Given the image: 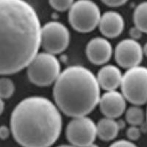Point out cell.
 Segmentation results:
<instances>
[{"label":"cell","instance_id":"cell-5","mask_svg":"<svg viewBox=\"0 0 147 147\" xmlns=\"http://www.w3.org/2000/svg\"><path fill=\"white\" fill-rule=\"evenodd\" d=\"M121 94L134 105L147 102V68L136 66L129 69L122 77Z\"/></svg>","mask_w":147,"mask_h":147},{"label":"cell","instance_id":"cell-27","mask_svg":"<svg viewBox=\"0 0 147 147\" xmlns=\"http://www.w3.org/2000/svg\"><path fill=\"white\" fill-rule=\"evenodd\" d=\"M57 147H75V146H73L71 145H61V146H59Z\"/></svg>","mask_w":147,"mask_h":147},{"label":"cell","instance_id":"cell-7","mask_svg":"<svg viewBox=\"0 0 147 147\" xmlns=\"http://www.w3.org/2000/svg\"><path fill=\"white\" fill-rule=\"evenodd\" d=\"M69 30L61 22H47L41 27L40 47L47 53L53 55L61 53L69 47Z\"/></svg>","mask_w":147,"mask_h":147},{"label":"cell","instance_id":"cell-20","mask_svg":"<svg viewBox=\"0 0 147 147\" xmlns=\"http://www.w3.org/2000/svg\"><path fill=\"white\" fill-rule=\"evenodd\" d=\"M109 147H138L137 146L129 140H119L113 143Z\"/></svg>","mask_w":147,"mask_h":147},{"label":"cell","instance_id":"cell-22","mask_svg":"<svg viewBox=\"0 0 147 147\" xmlns=\"http://www.w3.org/2000/svg\"><path fill=\"white\" fill-rule=\"evenodd\" d=\"M10 129L6 126H0V138L2 140L7 139L10 133Z\"/></svg>","mask_w":147,"mask_h":147},{"label":"cell","instance_id":"cell-26","mask_svg":"<svg viewBox=\"0 0 147 147\" xmlns=\"http://www.w3.org/2000/svg\"><path fill=\"white\" fill-rule=\"evenodd\" d=\"M87 147H99V146L98 145H96V144H90V145L88 146Z\"/></svg>","mask_w":147,"mask_h":147},{"label":"cell","instance_id":"cell-25","mask_svg":"<svg viewBox=\"0 0 147 147\" xmlns=\"http://www.w3.org/2000/svg\"><path fill=\"white\" fill-rule=\"evenodd\" d=\"M143 52H144V55L147 57V43L146 44H145V45H144V47H143Z\"/></svg>","mask_w":147,"mask_h":147},{"label":"cell","instance_id":"cell-15","mask_svg":"<svg viewBox=\"0 0 147 147\" xmlns=\"http://www.w3.org/2000/svg\"><path fill=\"white\" fill-rule=\"evenodd\" d=\"M133 20L135 27L142 32L147 33V2L139 4L134 10Z\"/></svg>","mask_w":147,"mask_h":147},{"label":"cell","instance_id":"cell-6","mask_svg":"<svg viewBox=\"0 0 147 147\" xmlns=\"http://www.w3.org/2000/svg\"><path fill=\"white\" fill-rule=\"evenodd\" d=\"M102 15L95 2L89 0L74 2L69 12V21L74 30L79 32H90L99 26Z\"/></svg>","mask_w":147,"mask_h":147},{"label":"cell","instance_id":"cell-13","mask_svg":"<svg viewBox=\"0 0 147 147\" xmlns=\"http://www.w3.org/2000/svg\"><path fill=\"white\" fill-rule=\"evenodd\" d=\"M122 75L120 69L113 65H105L97 74L99 87L106 91H113L121 86Z\"/></svg>","mask_w":147,"mask_h":147},{"label":"cell","instance_id":"cell-16","mask_svg":"<svg viewBox=\"0 0 147 147\" xmlns=\"http://www.w3.org/2000/svg\"><path fill=\"white\" fill-rule=\"evenodd\" d=\"M126 120L132 126L140 125L144 120V110L139 106H131L126 111Z\"/></svg>","mask_w":147,"mask_h":147},{"label":"cell","instance_id":"cell-10","mask_svg":"<svg viewBox=\"0 0 147 147\" xmlns=\"http://www.w3.org/2000/svg\"><path fill=\"white\" fill-rule=\"evenodd\" d=\"M99 105L105 118L115 119L125 111L126 99L121 93L116 90L107 91L100 97Z\"/></svg>","mask_w":147,"mask_h":147},{"label":"cell","instance_id":"cell-28","mask_svg":"<svg viewBox=\"0 0 147 147\" xmlns=\"http://www.w3.org/2000/svg\"><path fill=\"white\" fill-rule=\"evenodd\" d=\"M146 119H147V112H146Z\"/></svg>","mask_w":147,"mask_h":147},{"label":"cell","instance_id":"cell-9","mask_svg":"<svg viewBox=\"0 0 147 147\" xmlns=\"http://www.w3.org/2000/svg\"><path fill=\"white\" fill-rule=\"evenodd\" d=\"M114 53L118 65L127 70L138 66L144 55L142 47L132 38L121 40L115 47Z\"/></svg>","mask_w":147,"mask_h":147},{"label":"cell","instance_id":"cell-23","mask_svg":"<svg viewBox=\"0 0 147 147\" xmlns=\"http://www.w3.org/2000/svg\"><path fill=\"white\" fill-rule=\"evenodd\" d=\"M143 32L140 31L139 29H138L136 27H132V29H130V31H129V34H130L131 37H132L133 40H136V39L140 38L141 37V35H142Z\"/></svg>","mask_w":147,"mask_h":147},{"label":"cell","instance_id":"cell-1","mask_svg":"<svg viewBox=\"0 0 147 147\" xmlns=\"http://www.w3.org/2000/svg\"><path fill=\"white\" fill-rule=\"evenodd\" d=\"M41 26L35 9L22 0H0V75L28 66L40 47Z\"/></svg>","mask_w":147,"mask_h":147},{"label":"cell","instance_id":"cell-24","mask_svg":"<svg viewBox=\"0 0 147 147\" xmlns=\"http://www.w3.org/2000/svg\"><path fill=\"white\" fill-rule=\"evenodd\" d=\"M4 109H5V102L2 100V99L0 98V115L3 113Z\"/></svg>","mask_w":147,"mask_h":147},{"label":"cell","instance_id":"cell-19","mask_svg":"<svg viewBox=\"0 0 147 147\" xmlns=\"http://www.w3.org/2000/svg\"><path fill=\"white\" fill-rule=\"evenodd\" d=\"M127 136L131 140H138L140 136V129L138 127L132 126L127 130Z\"/></svg>","mask_w":147,"mask_h":147},{"label":"cell","instance_id":"cell-8","mask_svg":"<svg viewBox=\"0 0 147 147\" xmlns=\"http://www.w3.org/2000/svg\"><path fill=\"white\" fill-rule=\"evenodd\" d=\"M65 135L73 146L87 147L96 138V124L87 116L73 118L67 125Z\"/></svg>","mask_w":147,"mask_h":147},{"label":"cell","instance_id":"cell-4","mask_svg":"<svg viewBox=\"0 0 147 147\" xmlns=\"http://www.w3.org/2000/svg\"><path fill=\"white\" fill-rule=\"evenodd\" d=\"M60 64L55 55L40 52L27 67L30 81L39 87H46L56 82L60 74Z\"/></svg>","mask_w":147,"mask_h":147},{"label":"cell","instance_id":"cell-12","mask_svg":"<svg viewBox=\"0 0 147 147\" xmlns=\"http://www.w3.org/2000/svg\"><path fill=\"white\" fill-rule=\"evenodd\" d=\"M99 27L104 36L107 38H114L121 35L124 30V18L117 12H105L101 16Z\"/></svg>","mask_w":147,"mask_h":147},{"label":"cell","instance_id":"cell-11","mask_svg":"<svg viewBox=\"0 0 147 147\" xmlns=\"http://www.w3.org/2000/svg\"><path fill=\"white\" fill-rule=\"evenodd\" d=\"M88 59L94 65L105 64L110 60L113 55V48L107 39L97 37L88 43L85 49Z\"/></svg>","mask_w":147,"mask_h":147},{"label":"cell","instance_id":"cell-21","mask_svg":"<svg viewBox=\"0 0 147 147\" xmlns=\"http://www.w3.org/2000/svg\"><path fill=\"white\" fill-rule=\"evenodd\" d=\"M102 3L110 7H118L125 5L127 2L124 0H105Z\"/></svg>","mask_w":147,"mask_h":147},{"label":"cell","instance_id":"cell-14","mask_svg":"<svg viewBox=\"0 0 147 147\" xmlns=\"http://www.w3.org/2000/svg\"><path fill=\"white\" fill-rule=\"evenodd\" d=\"M120 129L117 121L109 118L100 119L96 124L97 136L102 140L109 141L116 138Z\"/></svg>","mask_w":147,"mask_h":147},{"label":"cell","instance_id":"cell-18","mask_svg":"<svg viewBox=\"0 0 147 147\" xmlns=\"http://www.w3.org/2000/svg\"><path fill=\"white\" fill-rule=\"evenodd\" d=\"M51 7L55 10L63 12L70 10L74 2L71 0H52L49 2Z\"/></svg>","mask_w":147,"mask_h":147},{"label":"cell","instance_id":"cell-3","mask_svg":"<svg viewBox=\"0 0 147 147\" xmlns=\"http://www.w3.org/2000/svg\"><path fill=\"white\" fill-rule=\"evenodd\" d=\"M53 97L59 110L68 116H86L99 104L100 87L89 69L73 65L60 73L54 85Z\"/></svg>","mask_w":147,"mask_h":147},{"label":"cell","instance_id":"cell-2","mask_svg":"<svg viewBox=\"0 0 147 147\" xmlns=\"http://www.w3.org/2000/svg\"><path fill=\"white\" fill-rule=\"evenodd\" d=\"M61 129L60 110L44 97H27L12 112L10 130L22 147L51 146L58 139Z\"/></svg>","mask_w":147,"mask_h":147},{"label":"cell","instance_id":"cell-17","mask_svg":"<svg viewBox=\"0 0 147 147\" xmlns=\"http://www.w3.org/2000/svg\"><path fill=\"white\" fill-rule=\"evenodd\" d=\"M15 91V85L13 82L7 78H0V98L1 99H9L13 95Z\"/></svg>","mask_w":147,"mask_h":147}]
</instances>
